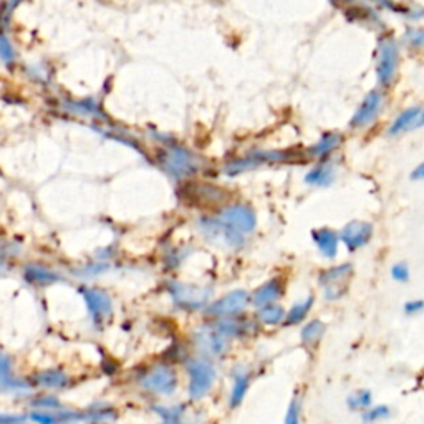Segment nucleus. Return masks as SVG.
<instances>
[{
    "label": "nucleus",
    "mask_w": 424,
    "mask_h": 424,
    "mask_svg": "<svg viewBox=\"0 0 424 424\" xmlns=\"http://www.w3.org/2000/svg\"><path fill=\"white\" fill-rule=\"evenodd\" d=\"M221 242L231 249L242 247L245 235L252 234L257 227V214L249 204H229L216 216Z\"/></svg>",
    "instance_id": "obj_1"
},
{
    "label": "nucleus",
    "mask_w": 424,
    "mask_h": 424,
    "mask_svg": "<svg viewBox=\"0 0 424 424\" xmlns=\"http://www.w3.org/2000/svg\"><path fill=\"white\" fill-rule=\"evenodd\" d=\"M187 374H189V398L193 401L203 400L209 395V391L216 383L217 372L209 360L194 358L186 365Z\"/></svg>",
    "instance_id": "obj_2"
},
{
    "label": "nucleus",
    "mask_w": 424,
    "mask_h": 424,
    "mask_svg": "<svg viewBox=\"0 0 424 424\" xmlns=\"http://www.w3.org/2000/svg\"><path fill=\"white\" fill-rule=\"evenodd\" d=\"M351 275H353V265L351 264L335 265L321 272L319 275V284L323 290L325 300L337 302L345 297Z\"/></svg>",
    "instance_id": "obj_3"
},
{
    "label": "nucleus",
    "mask_w": 424,
    "mask_h": 424,
    "mask_svg": "<svg viewBox=\"0 0 424 424\" xmlns=\"http://www.w3.org/2000/svg\"><path fill=\"white\" fill-rule=\"evenodd\" d=\"M169 293H171L174 303L182 310H203L211 303L212 292L206 287H198V285L173 282L169 285Z\"/></svg>",
    "instance_id": "obj_4"
},
{
    "label": "nucleus",
    "mask_w": 424,
    "mask_h": 424,
    "mask_svg": "<svg viewBox=\"0 0 424 424\" xmlns=\"http://www.w3.org/2000/svg\"><path fill=\"white\" fill-rule=\"evenodd\" d=\"M249 305H252L251 293L245 292L242 288H237L209 303L206 309H204V314L212 320L226 319V316H237L242 315V312H245Z\"/></svg>",
    "instance_id": "obj_5"
},
{
    "label": "nucleus",
    "mask_w": 424,
    "mask_h": 424,
    "mask_svg": "<svg viewBox=\"0 0 424 424\" xmlns=\"http://www.w3.org/2000/svg\"><path fill=\"white\" fill-rule=\"evenodd\" d=\"M400 65V47L393 37L379 42V53L377 64V78L381 88H388L396 77Z\"/></svg>",
    "instance_id": "obj_6"
},
{
    "label": "nucleus",
    "mask_w": 424,
    "mask_h": 424,
    "mask_svg": "<svg viewBox=\"0 0 424 424\" xmlns=\"http://www.w3.org/2000/svg\"><path fill=\"white\" fill-rule=\"evenodd\" d=\"M194 346L198 348L199 353L204 356V360L211 361L212 358H222L229 351V340L222 337L212 325H203L193 335Z\"/></svg>",
    "instance_id": "obj_7"
},
{
    "label": "nucleus",
    "mask_w": 424,
    "mask_h": 424,
    "mask_svg": "<svg viewBox=\"0 0 424 424\" xmlns=\"http://www.w3.org/2000/svg\"><path fill=\"white\" fill-rule=\"evenodd\" d=\"M140 385L146 391L154 393V395L169 396L177 388V373L174 372V368L168 367V365H156V367L149 368L148 372L142 373V377L140 378Z\"/></svg>",
    "instance_id": "obj_8"
},
{
    "label": "nucleus",
    "mask_w": 424,
    "mask_h": 424,
    "mask_svg": "<svg viewBox=\"0 0 424 424\" xmlns=\"http://www.w3.org/2000/svg\"><path fill=\"white\" fill-rule=\"evenodd\" d=\"M288 158V153L285 151H257V153L247 154L245 158H237L231 163H227L224 166V173L227 176H237V174L252 171L262 164H274V163H282Z\"/></svg>",
    "instance_id": "obj_9"
},
{
    "label": "nucleus",
    "mask_w": 424,
    "mask_h": 424,
    "mask_svg": "<svg viewBox=\"0 0 424 424\" xmlns=\"http://www.w3.org/2000/svg\"><path fill=\"white\" fill-rule=\"evenodd\" d=\"M383 92L381 90H372L367 96L363 98L358 108L351 116L350 119V128L353 129H360V128H367L368 124H372L374 119L378 118L379 113H381L383 108Z\"/></svg>",
    "instance_id": "obj_10"
},
{
    "label": "nucleus",
    "mask_w": 424,
    "mask_h": 424,
    "mask_svg": "<svg viewBox=\"0 0 424 424\" xmlns=\"http://www.w3.org/2000/svg\"><path fill=\"white\" fill-rule=\"evenodd\" d=\"M164 168H166L173 176L186 177L198 171L200 168V161L198 156L191 153V151L184 148H173L166 153Z\"/></svg>",
    "instance_id": "obj_11"
},
{
    "label": "nucleus",
    "mask_w": 424,
    "mask_h": 424,
    "mask_svg": "<svg viewBox=\"0 0 424 424\" xmlns=\"http://www.w3.org/2000/svg\"><path fill=\"white\" fill-rule=\"evenodd\" d=\"M374 227L367 221H351L340 231V240L350 252H356L370 244Z\"/></svg>",
    "instance_id": "obj_12"
},
{
    "label": "nucleus",
    "mask_w": 424,
    "mask_h": 424,
    "mask_svg": "<svg viewBox=\"0 0 424 424\" xmlns=\"http://www.w3.org/2000/svg\"><path fill=\"white\" fill-rule=\"evenodd\" d=\"M211 325L227 340H237V338H245L256 333V321L242 315L216 319L212 320Z\"/></svg>",
    "instance_id": "obj_13"
},
{
    "label": "nucleus",
    "mask_w": 424,
    "mask_h": 424,
    "mask_svg": "<svg viewBox=\"0 0 424 424\" xmlns=\"http://www.w3.org/2000/svg\"><path fill=\"white\" fill-rule=\"evenodd\" d=\"M424 128V106H409L401 111V113L396 116L395 122L391 123L388 133L393 136L396 135H403V133H411L416 131V129Z\"/></svg>",
    "instance_id": "obj_14"
},
{
    "label": "nucleus",
    "mask_w": 424,
    "mask_h": 424,
    "mask_svg": "<svg viewBox=\"0 0 424 424\" xmlns=\"http://www.w3.org/2000/svg\"><path fill=\"white\" fill-rule=\"evenodd\" d=\"M231 378L232 388L229 395V406L231 408H239L245 400V396H247L249 388H251L252 372L251 368L245 367V365H235L231 372Z\"/></svg>",
    "instance_id": "obj_15"
},
{
    "label": "nucleus",
    "mask_w": 424,
    "mask_h": 424,
    "mask_svg": "<svg viewBox=\"0 0 424 424\" xmlns=\"http://www.w3.org/2000/svg\"><path fill=\"white\" fill-rule=\"evenodd\" d=\"M284 293L285 280L282 277H272L251 293V303L258 309V307L269 305V303H277V300L284 297Z\"/></svg>",
    "instance_id": "obj_16"
},
{
    "label": "nucleus",
    "mask_w": 424,
    "mask_h": 424,
    "mask_svg": "<svg viewBox=\"0 0 424 424\" xmlns=\"http://www.w3.org/2000/svg\"><path fill=\"white\" fill-rule=\"evenodd\" d=\"M83 297L95 323H101V321L108 319L111 314V300L103 290H98V288L83 290Z\"/></svg>",
    "instance_id": "obj_17"
},
{
    "label": "nucleus",
    "mask_w": 424,
    "mask_h": 424,
    "mask_svg": "<svg viewBox=\"0 0 424 424\" xmlns=\"http://www.w3.org/2000/svg\"><path fill=\"white\" fill-rule=\"evenodd\" d=\"M312 240H314L315 247L325 258H335L338 254V242H340V235L337 231L330 229V227H320V229L312 231Z\"/></svg>",
    "instance_id": "obj_18"
},
{
    "label": "nucleus",
    "mask_w": 424,
    "mask_h": 424,
    "mask_svg": "<svg viewBox=\"0 0 424 424\" xmlns=\"http://www.w3.org/2000/svg\"><path fill=\"white\" fill-rule=\"evenodd\" d=\"M325 333H327V325L319 319H314L310 321H307L300 330V342L302 345L309 350H315L319 348V345L323 340Z\"/></svg>",
    "instance_id": "obj_19"
},
{
    "label": "nucleus",
    "mask_w": 424,
    "mask_h": 424,
    "mask_svg": "<svg viewBox=\"0 0 424 424\" xmlns=\"http://www.w3.org/2000/svg\"><path fill=\"white\" fill-rule=\"evenodd\" d=\"M335 181V168L332 163L323 161L305 174V184L315 187H328Z\"/></svg>",
    "instance_id": "obj_20"
},
{
    "label": "nucleus",
    "mask_w": 424,
    "mask_h": 424,
    "mask_svg": "<svg viewBox=\"0 0 424 424\" xmlns=\"http://www.w3.org/2000/svg\"><path fill=\"white\" fill-rule=\"evenodd\" d=\"M314 295H309L307 298H303V300L293 303V305L285 312V320L282 323L284 327H295V325L303 323V321L307 320V316H309L310 310L314 309Z\"/></svg>",
    "instance_id": "obj_21"
},
{
    "label": "nucleus",
    "mask_w": 424,
    "mask_h": 424,
    "mask_svg": "<svg viewBox=\"0 0 424 424\" xmlns=\"http://www.w3.org/2000/svg\"><path fill=\"white\" fill-rule=\"evenodd\" d=\"M257 323L265 325V327H277L282 325L285 320V309L280 303H269V305L258 307L256 314Z\"/></svg>",
    "instance_id": "obj_22"
},
{
    "label": "nucleus",
    "mask_w": 424,
    "mask_h": 424,
    "mask_svg": "<svg viewBox=\"0 0 424 424\" xmlns=\"http://www.w3.org/2000/svg\"><path fill=\"white\" fill-rule=\"evenodd\" d=\"M340 142H342L340 133H325V135L309 149V154L314 156V158H327L328 154H332L333 151L338 148Z\"/></svg>",
    "instance_id": "obj_23"
},
{
    "label": "nucleus",
    "mask_w": 424,
    "mask_h": 424,
    "mask_svg": "<svg viewBox=\"0 0 424 424\" xmlns=\"http://www.w3.org/2000/svg\"><path fill=\"white\" fill-rule=\"evenodd\" d=\"M346 406L355 413L367 411L370 406H373V395L368 390H356L350 393L346 398Z\"/></svg>",
    "instance_id": "obj_24"
},
{
    "label": "nucleus",
    "mask_w": 424,
    "mask_h": 424,
    "mask_svg": "<svg viewBox=\"0 0 424 424\" xmlns=\"http://www.w3.org/2000/svg\"><path fill=\"white\" fill-rule=\"evenodd\" d=\"M0 388L2 390H20L25 388L24 383L15 381L12 378V361L8 356L0 353Z\"/></svg>",
    "instance_id": "obj_25"
},
{
    "label": "nucleus",
    "mask_w": 424,
    "mask_h": 424,
    "mask_svg": "<svg viewBox=\"0 0 424 424\" xmlns=\"http://www.w3.org/2000/svg\"><path fill=\"white\" fill-rule=\"evenodd\" d=\"M37 383L40 386L48 388V390H61L68 383V377L65 373L57 372V370H48V372L38 374Z\"/></svg>",
    "instance_id": "obj_26"
},
{
    "label": "nucleus",
    "mask_w": 424,
    "mask_h": 424,
    "mask_svg": "<svg viewBox=\"0 0 424 424\" xmlns=\"http://www.w3.org/2000/svg\"><path fill=\"white\" fill-rule=\"evenodd\" d=\"M156 413L163 418V424H186L184 423V408L182 406H173V408H154Z\"/></svg>",
    "instance_id": "obj_27"
},
{
    "label": "nucleus",
    "mask_w": 424,
    "mask_h": 424,
    "mask_svg": "<svg viewBox=\"0 0 424 424\" xmlns=\"http://www.w3.org/2000/svg\"><path fill=\"white\" fill-rule=\"evenodd\" d=\"M390 416H391V409L385 404L370 406L367 411L361 413V419H363V423H367V424H377Z\"/></svg>",
    "instance_id": "obj_28"
},
{
    "label": "nucleus",
    "mask_w": 424,
    "mask_h": 424,
    "mask_svg": "<svg viewBox=\"0 0 424 424\" xmlns=\"http://www.w3.org/2000/svg\"><path fill=\"white\" fill-rule=\"evenodd\" d=\"M403 42L411 50H423L424 48V29H408L406 30Z\"/></svg>",
    "instance_id": "obj_29"
},
{
    "label": "nucleus",
    "mask_w": 424,
    "mask_h": 424,
    "mask_svg": "<svg viewBox=\"0 0 424 424\" xmlns=\"http://www.w3.org/2000/svg\"><path fill=\"white\" fill-rule=\"evenodd\" d=\"M300 409H302L300 400L293 398L290 401L287 413H285L284 424H300Z\"/></svg>",
    "instance_id": "obj_30"
},
{
    "label": "nucleus",
    "mask_w": 424,
    "mask_h": 424,
    "mask_svg": "<svg viewBox=\"0 0 424 424\" xmlns=\"http://www.w3.org/2000/svg\"><path fill=\"white\" fill-rule=\"evenodd\" d=\"M391 277L393 280H396V282H408L409 277H411V272H409L408 264H404V262H398V264H395L391 267Z\"/></svg>",
    "instance_id": "obj_31"
},
{
    "label": "nucleus",
    "mask_w": 424,
    "mask_h": 424,
    "mask_svg": "<svg viewBox=\"0 0 424 424\" xmlns=\"http://www.w3.org/2000/svg\"><path fill=\"white\" fill-rule=\"evenodd\" d=\"M27 277H29V280H32V282H37V284H50L55 280V275H52L50 272L40 270V269H30L29 272H27Z\"/></svg>",
    "instance_id": "obj_32"
},
{
    "label": "nucleus",
    "mask_w": 424,
    "mask_h": 424,
    "mask_svg": "<svg viewBox=\"0 0 424 424\" xmlns=\"http://www.w3.org/2000/svg\"><path fill=\"white\" fill-rule=\"evenodd\" d=\"M403 312L408 316H416L424 312V300H409L404 303Z\"/></svg>",
    "instance_id": "obj_33"
},
{
    "label": "nucleus",
    "mask_w": 424,
    "mask_h": 424,
    "mask_svg": "<svg viewBox=\"0 0 424 424\" xmlns=\"http://www.w3.org/2000/svg\"><path fill=\"white\" fill-rule=\"evenodd\" d=\"M35 404L40 406V408H43L45 411H53V409H58L60 408V401L52 398V396H45V398L35 401Z\"/></svg>",
    "instance_id": "obj_34"
},
{
    "label": "nucleus",
    "mask_w": 424,
    "mask_h": 424,
    "mask_svg": "<svg viewBox=\"0 0 424 424\" xmlns=\"http://www.w3.org/2000/svg\"><path fill=\"white\" fill-rule=\"evenodd\" d=\"M0 55L6 58V61H8L12 58V48L3 38H0Z\"/></svg>",
    "instance_id": "obj_35"
},
{
    "label": "nucleus",
    "mask_w": 424,
    "mask_h": 424,
    "mask_svg": "<svg viewBox=\"0 0 424 424\" xmlns=\"http://www.w3.org/2000/svg\"><path fill=\"white\" fill-rule=\"evenodd\" d=\"M411 180L413 181H424V161H423L421 164H418V166L413 169Z\"/></svg>",
    "instance_id": "obj_36"
}]
</instances>
